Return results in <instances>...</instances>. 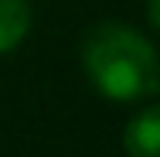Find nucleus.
<instances>
[{"label":"nucleus","mask_w":160,"mask_h":157,"mask_svg":"<svg viewBox=\"0 0 160 157\" xmlns=\"http://www.w3.org/2000/svg\"><path fill=\"white\" fill-rule=\"evenodd\" d=\"M150 3V28H157L160 24V17H157V0H147Z\"/></svg>","instance_id":"4"},{"label":"nucleus","mask_w":160,"mask_h":157,"mask_svg":"<svg viewBox=\"0 0 160 157\" xmlns=\"http://www.w3.org/2000/svg\"><path fill=\"white\" fill-rule=\"evenodd\" d=\"M129 157H160V109L150 106L140 116H133L123 133Z\"/></svg>","instance_id":"2"},{"label":"nucleus","mask_w":160,"mask_h":157,"mask_svg":"<svg viewBox=\"0 0 160 157\" xmlns=\"http://www.w3.org/2000/svg\"><path fill=\"white\" fill-rule=\"evenodd\" d=\"M31 28V10L24 0H0V55L14 51Z\"/></svg>","instance_id":"3"},{"label":"nucleus","mask_w":160,"mask_h":157,"mask_svg":"<svg viewBox=\"0 0 160 157\" xmlns=\"http://www.w3.org/2000/svg\"><path fill=\"white\" fill-rule=\"evenodd\" d=\"M82 65L102 96L116 102L147 99L160 86L153 44L126 24H99L82 44Z\"/></svg>","instance_id":"1"}]
</instances>
